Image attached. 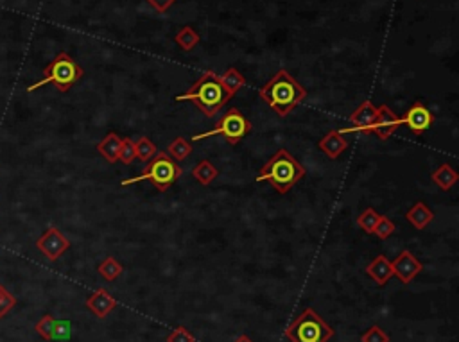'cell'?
<instances>
[{"label": "cell", "instance_id": "20", "mask_svg": "<svg viewBox=\"0 0 459 342\" xmlns=\"http://www.w3.org/2000/svg\"><path fill=\"white\" fill-rule=\"evenodd\" d=\"M165 152H167L174 161H183L187 160L188 156L192 154V143L188 142L187 138L178 137L174 138V140H170Z\"/></svg>", "mask_w": 459, "mask_h": 342}, {"label": "cell", "instance_id": "11", "mask_svg": "<svg viewBox=\"0 0 459 342\" xmlns=\"http://www.w3.org/2000/svg\"><path fill=\"white\" fill-rule=\"evenodd\" d=\"M375 115H377V108L373 106V103H371V101H364V103L357 108L352 115H350V124H352V128L339 129V131H341L343 134L353 133V131H359V133L370 134L371 128H373Z\"/></svg>", "mask_w": 459, "mask_h": 342}, {"label": "cell", "instance_id": "10", "mask_svg": "<svg viewBox=\"0 0 459 342\" xmlns=\"http://www.w3.org/2000/svg\"><path fill=\"white\" fill-rule=\"evenodd\" d=\"M433 124L434 115L422 101H416V103L407 110L406 115L400 117V125H407L416 137L424 134Z\"/></svg>", "mask_w": 459, "mask_h": 342}, {"label": "cell", "instance_id": "31", "mask_svg": "<svg viewBox=\"0 0 459 342\" xmlns=\"http://www.w3.org/2000/svg\"><path fill=\"white\" fill-rule=\"evenodd\" d=\"M167 342H196V335L192 334L191 330H187L185 326H176V328L167 335L165 339Z\"/></svg>", "mask_w": 459, "mask_h": 342}, {"label": "cell", "instance_id": "2", "mask_svg": "<svg viewBox=\"0 0 459 342\" xmlns=\"http://www.w3.org/2000/svg\"><path fill=\"white\" fill-rule=\"evenodd\" d=\"M305 167L291 154L287 149H278L275 154L269 158L260 172L257 174L255 181L257 183H269L278 194H287L293 190L300 179L305 178Z\"/></svg>", "mask_w": 459, "mask_h": 342}, {"label": "cell", "instance_id": "25", "mask_svg": "<svg viewBox=\"0 0 459 342\" xmlns=\"http://www.w3.org/2000/svg\"><path fill=\"white\" fill-rule=\"evenodd\" d=\"M379 219H380V214L377 212V210L366 208L364 212L357 217V224H359L361 230H364L368 235H373V230H375V226H377V223H379Z\"/></svg>", "mask_w": 459, "mask_h": 342}, {"label": "cell", "instance_id": "16", "mask_svg": "<svg viewBox=\"0 0 459 342\" xmlns=\"http://www.w3.org/2000/svg\"><path fill=\"white\" fill-rule=\"evenodd\" d=\"M406 219H407V221H409L411 226L416 228V230H425V228H427L429 224L433 223L434 212L431 208H429V206L425 205V203L418 201V203H415V205H413L409 210H407Z\"/></svg>", "mask_w": 459, "mask_h": 342}, {"label": "cell", "instance_id": "19", "mask_svg": "<svg viewBox=\"0 0 459 342\" xmlns=\"http://www.w3.org/2000/svg\"><path fill=\"white\" fill-rule=\"evenodd\" d=\"M192 176H194V179H196L199 185L208 187L210 183L214 181V179L219 176V170L215 169L210 160H201L199 163L192 169Z\"/></svg>", "mask_w": 459, "mask_h": 342}, {"label": "cell", "instance_id": "7", "mask_svg": "<svg viewBox=\"0 0 459 342\" xmlns=\"http://www.w3.org/2000/svg\"><path fill=\"white\" fill-rule=\"evenodd\" d=\"M250 133H251L250 120L242 115L239 108H230V110H228V112L224 113L221 119H219V122L214 125V128L210 129V131H206V133L194 134L192 140L197 142V140H205V138L221 134V137H223L228 143L237 145V143L241 142L242 138L248 137Z\"/></svg>", "mask_w": 459, "mask_h": 342}, {"label": "cell", "instance_id": "15", "mask_svg": "<svg viewBox=\"0 0 459 342\" xmlns=\"http://www.w3.org/2000/svg\"><path fill=\"white\" fill-rule=\"evenodd\" d=\"M366 274L370 276L375 283L384 287V285L388 283V281L393 278L391 260H388L384 254H379L377 258H373V262L368 263V267H366Z\"/></svg>", "mask_w": 459, "mask_h": 342}, {"label": "cell", "instance_id": "9", "mask_svg": "<svg viewBox=\"0 0 459 342\" xmlns=\"http://www.w3.org/2000/svg\"><path fill=\"white\" fill-rule=\"evenodd\" d=\"M391 271L397 280H400L404 285H409L420 272L424 271V263L406 249L391 260Z\"/></svg>", "mask_w": 459, "mask_h": 342}, {"label": "cell", "instance_id": "18", "mask_svg": "<svg viewBox=\"0 0 459 342\" xmlns=\"http://www.w3.org/2000/svg\"><path fill=\"white\" fill-rule=\"evenodd\" d=\"M458 179H459L458 172H456L454 167L449 163L440 165V167L433 172V181L436 183L442 190H451L456 183H458Z\"/></svg>", "mask_w": 459, "mask_h": 342}, {"label": "cell", "instance_id": "1", "mask_svg": "<svg viewBox=\"0 0 459 342\" xmlns=\"http://www.w3.org/2000/svg\"><path fill=\"white\" fill-rule=\"evenodd\" d=\"M260 99L271 108L278 117H287L300 103L307 99V90L302 86L287 70H278L266 85L260 88Z\"/></svg>", "mask_w": 459, "mask_h": 342}, {"label": "cell", "instance_id": "5", "mask_svg": "<svg viewBox=\"0 0 459 342\" xmlns=\"http://www.w3.org/2000/svg\"><path fill=\"white\" fill-rule=\"evenodd\" d=\"M182 172L183 170L178 165V161H174L165 151H158V154L142 170V174L135 176V178L122 179L121 185L122 187H128V185H135V183H140L146 179L158 192H167L174 183L178 181Z\"/></svg>", "mask_w": 459, "mask_h": 342}, {"label": "cell", "instance_id": "4", "mask_svg": "<svg viewBox=\"0 0 459 342\" xmlns=\"http://www.w3.org/2000/svg\"><path fill=\"white\" fill-rule=\"evenodd\" d=\"M83 68L77 65V61L72 58L70 54L67 52H59L52 61L45 67L43 77L40 81H36L35 85H31L27 88V92H35V90L41 88L45 85H50L52 83L56 86L58 92L61 94H67L72 86L76 85L77 81L83 77Z\"/></svg>", "mask_w": 459, "mask_h": 342}, {"label": "cell", "instance_id": "17", "mask_svg": "<svg viewBox=\"0 0 459 342\" xmlns=\"http://www.w3.org/2000/svg\"><path fill=\"white\" fill-rule=\"evenodd\" d=\"M122 138L117 133H108L106 137L97 143V152L103 156L108 163H117L119 161V152H121Z\"/></svg>", "mask_w": 459, "mask_h": 342}, {"label": "cell", "instance_id": "29", "mask_svg": "<svg viewBox=\"0 0 459 342\" xmlns=\"http://www.w3.org/2000/svg\"><path fill=\"white\" fill-rule=\"evenodd\" d=\"M137 160V151H135V142L131 138H122L121 152H119V161L124 165H131Z\"/></svg>", "mask_w": 459, "mask_h": 342}, {"label": "cell", "instance_id": "13", "mask_svg": "<svg viewBox=\"0 0 459 342\" xmlns=\"http://www.w3.org/2000/svg\"><path fill=\"white\" fill-rule=\"evenodd\" d=\"M117 307V301L112 294L108 292L106 289H99L95 290L88 299H86V308H88L95 317L99 319H104L108 317V314Z\"/></svg>", "mask_w": 459, "mask_h": 342}, {"label": "cell", "instance_id": "30", "mask_svg": "<svg viewBox=\"0 0 459 342\" xmlns=\"http://www.w3.org/2000/svg\"><path fill=\"white\" fill-rule=\"evenodd\" d=\"M72 337V323L68 319H56V326H54L52 341H70Z\"/></svg>", "mask_w": 459, "mask_h": 342}, {"label": "cell", "instance_id": "21", "mask_svg": "<svg viewBox=\"0 0 459 342\" xmlns=\"http://www.w3.org/2000/svg\"><path fill=\"white\" fill-rule=\"evenodd\" d=\"M219 79H221V83L224 85V88H226L232 95H235L239 90L244 88L246 86L244 76H242L241 72L237 70L235 67L226 68V70L223 72V76H219Z\"/></svg>", "mask_w": 459, "mask_h": 342}, {"label": "cell", "instance_id": "32", "mask_svg": "<svg viewBox=\"0 0 459 342\" xmlns=\"http://www.w3.org/2000/svg\"><path fill=\"white\" fill-rule=\"evenodd\" d=\"M14 305H17V298L0 285V319H2L9 310H13Z\"/></svg>", "mask_w": 459, "mask_h": 342}, {"label": "cell", "instance_id": "3", "mask_svg": "<svg viewBox=\"0 0 459 342\" xmlns=\"http://www.w3.org/2000/svg\"><path fill=\"white\" fill-rule=\"evenodd\" d=\"M232 97L233 95L224 88V85L221 83L217 74L212 70H206L185 94L178 95L176 101H178V103L191 101V103L196 104L206 117H215V113L221 112V108L226 106V103L232 101Z\"/></svg>", "mask_w": 459, "mask_h": 342}, {"label": "cell", "instance_id": "12", "mask_svg": "<svg viewBox=\"0 0 459 342\" xmlns=\"http://www.w3.org/2000/svg\"><path fill=\"white\" fill-rule=\"evenodd\" d=\"M398 128H400V117L393 112L391 108L386 106V104L377 108V115H375L371 133L377 134L380 140H388Z\"/></svg>", "mask_w": 459, "mask_h": 342}, {"label": "cell", "instance_id": "6", "mask_svg": "<svg viewBox=\"0 0 459 342\" xmlns=\"http://www.w3.org/2000/svg\"><path fill=\"white\" fill-rule=\"evenodd\" d=\"M284 335L291 342H329L335 335V330L326 325L314 308H305L287 326Z\"/></svg>", "mask_w": 459, "mask_h": 342}, {"label": "cell", "instance_id": "22", "mask_svg": "<svg viewBox=\"0 0 459 342\" xmlns=\"http://www.w3.org/2000/svg\"><path fill=\"white\" fill-rule=\"evenodd\" d=\"M199 34H197L192 27H182L176 36H174V41L179 45V49L185 50V52H191V50L196 49V45L199 43Z\"/></svg>", "mask_w": 459, "mask_h": 342}, {"label": "cell", "instance_id": "27", "mask_svg": "<svg viewBox=\"0 0 459 342\" xmlns=\"http://www.w3.org/2000/svg\"><path fill=\"white\" fill-rule=\"evenodd\" d=\"M395 230H397V226H395V223H393L391 219L386 217V215H380L379 223L375 226L373 233L379 237L380 240H386L388 237H391L393 233H395Z\"/></svg>", "mask_w": 459, "mask_h": 342}, {"label": "cell", "instance_id": "33", "mask_svg": "<svg viewBox=\"0 0 459 342\" xmlns=\"http://www.w3.org/2000/svg\"><path fill=\"white\" fill-rule=\"evenodd\" d=\"M148 2L156 9V11H158V13H165L176 0H148Z\"/></svg>", "mask_w": 459, "mask_h": 342}, {"label": "cell", "instance_id": "34", "mask_svg": "<svg viewBox=\"0 0 459 342\" xmlns=\"http://www.w3.org/2000/svg\"><path fill=\"white\" fill-rule=\"evenodd\" d=\"M233 342H253V341H251V339L248 337V335H239V337H237Z\"/></svg>", "mask_w": 459, "mask_h": 342}, {"label": "cell", "instance_id": "23", "mask_svg": "<svg viewBox=\"0 0 459 342\" xmlns=\"http://www.w3.org/2000/svg\"><path fill=\"white\" fill-rule=\"evenodd\" d=\"M97 271L106 281H115L117 278L124 272V265H122L119 260H115L113 256H106L103 262L99 263Z\"/></svg>", "mask_w": 459, "mask_h": 342}, {"label": "cell", "instance_id": "24", "mask_svg": "<svg viewBox=\"0 0 459 342\" xmlns=\"http://www.w3.org/2000/svg\"><path fill=\"white\" fill-rule=\"evenodd\" d=\"M135 151H137V160L142 163H149L158 154V149L148 137H142L139 142H135Z\"/></svg>", "mask_w": 459, "mask_h": 342}, {"label": "cell", "instance_id": "8", "mask_svg": "<svg viewBox=\"0 0 459 342\" xmlns=\"http://www.w3.org/2000/svg\"><path fill=\"white\" fill-rule=\"evenodd\" d=\"M36 248L40 249V253L43 254L45 258H49L50 262H54V260H58V258L70 248V240L63 235L58 228L50 226L47 228L43 235L38 239Z\"/></svg>", "mask_w": 459, "mask_h": 342}, {"label": "cell", "instance_id": "26", "mask_svg": "<svg viewBox=\"0 0 459 342\" xmlns=\"http://www.w3.org/2000/svg\"><path fill=\"white\" fill-rule=\"evenodd\" d=\"M54 326H56V319H54L50 314H45L38 323H36L35 330L36 334L40 335L43 341H52V334H54Z\"/></svg>", "mask_w": 459, "mask_h": 342}, {"label": "cell", "instance_id": "28", "mask_svg": "<svg viewBox=\"0 0 459 342\" xmlns=\"http://www.w3.org/2000/svg\"><path fill=\"white\" fill-rule=\"evenodd\" d=\"M389 334H386L379 325H373L361 334V342H389Z\"/></svg>", "mask_w": 459, "mask_h": 342}, {"label": "cell", "instance_id": "14", "mask_svg": "<svg viewBox=\"0 0 459 342\" xmlns=\"http://www.w3.org/2000/svg\"><path fill=\"white\" fill-rule=\"evenodd\" d=\"M318 147H320V151L325 152L329 158L335 160V158H339V154L344 152V149L348 147V140L339 129H334V131H330V133H326L325 137L321 138Z\"/></svg>", "mask_w": 459, "mask_h": 342}]
</instances>
